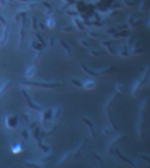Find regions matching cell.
Masks as SVG:
<instances>
[{"label": "cell", "instance_id": "obj_46", "mask_svg": "<svg viewBox=\"0 0 150 168\" xmlns=\"http://www.w3.org/2000/svg\"><path fill=\"white\" fill-rule=\"evenodd\" d=\"M48 44H49V46L51 48L54 47V45H55V38L53 36H51V37L48 38Z\"/></svg>", "mask_w": 150, "mask_h": 168}, {"label": "cell", "instance_id": "obj_40", "mask_svg": "<svg viewBox=\"0 0 150 168\" xmlns=\"http://www.w3.org/2000/svg\"><path fill=\"white\" fill-rule=\"evenodd\" d=\"M55 154L47 155V157L43 158L41 159V162H47V161H51L52 159H54V158H55Z\"/></svg>", "mask_w": 150, "mask_h": 168}, {"label": "cell", "instance_id": "obj_18", "mask_svg": "<svg viewBox=\"0 0 150 168\" xmlns=\"http://www.w3.org/2000/svg\"><path fill=\"white\" fill-rule=\"evenodd\" d=\"M113 70H114V68L112 67H106L97 70L96 72H97L98 76H107V75L111 74Z\"/></svg>", "mask_w": 150, "mask_h": 168}, {"label": "cell", "instance_id": "obj_3", "mask_svg": "<svg viewBox=\"0 0 150 168\" xmlns=\"http://www.w3.org/2000/svg\"><path fill=\"white\" fill-rule=\"evenodd\" d=\"M126 138V133L124 132H120L119 134H117L115 137L112 138L109 143H108V145H107V152L110 155H112L113 154V149H114V146L116 145H118L119 143H120L122 140H124Z\"/></svg>", "mask_w": 150, "mask_h": 168}, {"label": "cell", "instance_id": "obj_8", "mask_svg": "<svg viewBox=\"0 0 150 168\" xmlns=\"http://www.w3.org/2000/svg\"><path fill=\"white\" fill-rule=\"evenodd\" d=\"M25 33H26V16H23L20 19V29L18 33V48L21 46L24 39H25Z\"/></svg>", "mask_w": 150, "mask_h": 168}, {"label": "cell", "instance_id": "obj_48", "mask_svg": "<svg viewBox=\"0 0 150 168\" xmlns=\"http://www.w3.org/2000/svg\"><path fill=\"white\" fill-rule=\"evenodd\" d=\"M139 10H140V12H143L145 11V3H144V1L140 2V4L139 5Z\"/></svg>", "mask_w": 150, "mask_h": 168}, {"label": "cell", "instance_id": "obj_25", "mask_svg": "<svg viewBox=\"0 0 150 168\" xmlns=\"http://www.w3.org/2000/svg\"><path fill=\"white\" fill-rule=\"evenodd\" d=\"M73 23H74L75 26L78 30L81 31V32L84 31V25H83V23L80 19H78V18H73Z\"/></svg>", "mask_w": 150, "mask_h": 168}, {"label": "cell", "instance_id": "obj_12", "mask_svg": "<svg viewBox=\"0 0 150 168\" xmlns=\"http://www.w3.org/2000/svg\"><path fill=\"white\" fill-rule=\"evenodd\" d=\"M52 116H53V110L50 109H47L41 112V124L44 127L47 126V122L52 119Z\"/></svg>", "mask_w": 150, "mask_h": 168}, {"label": "cell", "instance_id": "obj_5", "mask_svg": "<svg viewBox=\"0 0 150 168\" xmlns=\"http://www.w3.org/2000/svg\"><path fill=\"white\" fill-rule=\"evenodd\" d=\"M141 24V20L139 18H136L134 15H128L126 18V26L128 29L131 30H135L138 28Z\"/></svg>", "mask_w": 150, "mask_h": 168}, {"label": "cell", "instance_id": "obj_10", "mask_svg": "<svg viewBox=\"0 0 150 168\" xmlns=\"http://www.w3.org/2000/svg\"><path fill=\"white\" fill-rule=\"evenodd\" d=\"M21 93H22V95H23L24 98L26 99V101H27V105H28V107L30 108V109H33V110H36V111H41V110H42V109H41V108L40 107V106H38V105L34 104V103H33L32 102L30 96L28 95V94L27 93V91H26V90H21Z\"/></svg>", "mask_w": 150, "mask_h": 168}, {"label": "cell", "instance_id": "obj_33", "mask_svg": "<svg viewBox=\"0 0 150 168\" xmlns=\"http://www.w3.org/2000/svg\"><path fill=\"white\" fill-rule=\"evenodd\" d=\"M47 26L50 29H54L55 26V21L54 18H49L47 21Z\"/></svg>", "mask_w": 150, "mask_h": 168}, {"label": "cell", "instance_id": "obj_7", "mask_svg": "<svg viewBox=\"0 0 150 168\" xmlns=\"http://www.w3.org/2000/svg\"><path fill=\"white\" fill-rule=\"evenodd\" d=\"M146 83L139 77L133 83L132 87H131V95L133 97H136L139 94L140 90L143 88V86L145 85Z\"/></svg>", "mask_w": 150, "mask_h": 168}, {"label": "cell", "instance_id": "obj_6", "mask_svg": "<svg viewBox=\"0 0 150 168\" xmlns=\"http://www.w3.org/2000/svg\"><path fill=\"white\" fill-rule=\"evenodd\" d=\"M113 153H115V155L117 156V158L120 159L123 163H125V164H126L127 166H129V167H137V165L135 164L134 162L131 159V158H127L126 156H125L123 153L120 152L119 149H113Z\"/></svg>", "mask_w": 150, "mask_h": 168}, {"label": "cell", "instance_id": "obj_36", "mask_svg": "<svg viewBox=\"0 0 150 168\" xmlns=\"http://www.w3.org/2000/svg\"><path fill=\"white\" fill-rule=\"evenodd\" d=\"M41 57H42V52H38L37 54H36L35 57H34V60L33 61V64H37L39 61H41Z\"/></svg>", "mask_w": 150, "mask_h": 168}, {"label": "cell", "instance_id": "obj_42", "mask_svg": "<svg viewBox=\"0 0 150 168\" xmlns=\"http://www.w3.org/2000/svg\"><path fill=\"white\" fill-rule=\"evenodd\" d=\"M35 36H36V38L38 39V40H39V42L42 45V46H44V48H45L46 46H47V44H46V42H45V40L42 39V37L39 34V33H36L35 34Z\"/></svg>", "mask_w": 150, "mask_h": 168}, {"label": "cell", "instance_id": "obj_11", "mask_svg": "<svg viewBox=\"0 0 150 168\" xmlns=\"http://www.w3.org/2000/svg\"><path fill=\"white\" fill-rule=\"evenodd\" d=\"M129 54H130V56H134V57L140 56L142 54H144V49L136 43L133 46L129 47Z\"/></svg>", "mask_w": 150, "mask_h": 168}, {"label": "cell", "instance_id": "obj_26", "mask_svg": "<svg viewBox=\"0 0 150 168\" xmlns=\"http://www.w3.org/2000/svg\"><path fill=\"white\" fill-rule=\"evenodd\" d=\"M59 41H60V44L61 45V46L63 47V49L65 50V53H66L67 56H68L69 58H70V57H71V49H70V47L66 44L65 41H63V40H60Z\"/></svg>", "mask_w": 150, "mask_h": 168}, {"label": "cell", "instance_id": "obj_55", "mask_svg": "<svg viewBox=\"0 0 150 168\" xmlns=\"http://www.w3.org/2000/svg\"><path fill=\"white\" fill-rule=\"evenodd\" d=\"M45 12H46V14H47V15H51L53 12H52V10H51V9H48L47 11H46Z\"/></svg>", "mask_w": 150, "mask_h": 168}, {"label": "cell", "instance_id": "obj_58", "mask_svg": "<svg viewBox=\"0 0 150 168\" xmlns=\"http://www.w3.org/2000/svg\"><path fill=\"white\" fill-rule=\"evenodd\" d=\"M37 5H38L37 4H29V8H31V9H32V8H34V7H36Z\"/></svg>", "mask_w": 150, "mask_h": 168}, {"label": "cell", "instance_id": "obj_59", "mask_svg": "<svg viewBox=\"0 0 150 168\" xmlns=\"http://www.w3.org/2000/svg\"><path fill=\"white\" fill-rule=\"evenodd\" d=\"M0 4L4 6V0H0Z\"/></svg>", "mask_w": 150, "mask_h": 168}, {"label": "cell", "instance_id": "obj_1", "mask_svg": "<svg viewBox=\"0 0 150 168\" xmlns=\"http://www.w3.org/2000/svg\"><path fill=\"white\" fill-rule=\"evenodd\" d=\"M148 103H149V99L148 97H146L144 100L141 101L139 109H138V117L136 120L135 123V131L136 134L138 136V138L140 139H143V123H144V117H145V112L147 109L148 106Z\"/></svg>", "mask_w": 150, "mask_h": 168}, {"label": "cell", "instance_id": "obj_28", "mask_svg": "<svg viewBox=\"0 0 150 168\" xmlns=\"http://www.w3.org/2000/svg\"><path fill=\"white\" fill-rule=\"evenodd\" d=\"M27 12H25V11H21V12H18L17 14L15 15L14 17V20H15V22L17 23H18V22H20V19H21V18L23 17V16H27Z\"/></svg>", "mask_w": 150, "mask_h": 168}, {"label": "cell", "instance_id": "obj_43", "mask_svg": "<svg viewBox=\"0 0 150 168\" xmlns=\"http://www.w3.org/2000/svg\"><path fill=\"white\" fill-rule=\"evenodd\" d=\"M89 54L93 57H98L99 56V52L97 51V50H94V49H90L89 51Z\"/></svg>", "mask_w": 150, "mask_h": 168}, {"label": "cell", "instance_id": "obj_39", "mask_svg": "<svg viewBox=\"0 0 150 168\" xmlns=\"http://www.w3.org/2000/svg\"><path fill=\"white\" fill-rule=\"evenodd\" d=\"M32 27H33V30L36 31L38 29V24H37V19L35 17H33L32 18Z\"/></svg>", "mask_w": 150, "mask_h": 168}, {"label": "cell", "instance_id": "obj_49", "mask_svg": "<svg viewBox=\"0 0 150 168\" xmlns=\"http://www.w3.org/2000/svg\"><path fill=\"white\" fill-rule=\"evenodd\" d=\"M20 151H21V148H20V146H19V145H18L17 147H15V148H13V152L14 154H18V153L20 152Z\"/></svg>", "mask_w": 150, "mask_h": 168}, {"label": "cell", "instance_id": "obj_47", "mask_svg": "<svg viewBox=\"0 0 150 168\" xmlns=\"http://www.w3.org/2000/svg\"><path fill=\"white\" fill-rule=\"evenodd\" d=\"M25 167H32V168H41L40 166H38V165H35V164H31V163H24L23 164Z\"/></svg>", "mask_w": 150, "mask_h": 168}, {"label": "cell", "instance_id": "obj_16", "mask_svg": "<svg viewBox=\"0 0 150 168\" xmlns=\"http://www.w3.org/2000/svg\"><path fill=\"white\" fill-rule=\"evenodd\" d=\"M8 34H9V26L5 25L4 31H3V33H2V37L0 39V46H1L5 45V43L7 41V39H8Z\"/></svg>", "mask_w": 150, "mask_h": 168}, {"label": "cell", "instance_id": "obj_9", "mask_svg": "<svg viewBox=\"0 0 150 168\" xmlns=\"http://www.w3.org/2000/svg\"><path fill=\"white\" fill-rule=\"evenodd\" d=\"M5 123H6V127L9 129H15L18 126V116L17 114L14 115H9L6 117L5 120Z\"/></svg>", "mask_w": 150, "mask_h": 168}, {"label": "cell", "instance_id": "obj_13", "mask_svg": "<svg viewBox=\"0 0 150 168\" xmlns=\"http://www.w3.org/2000/svg\"><path fill=\"white\" fill-rule=\"evenodd\" d=\"M100 45L103 47H105L109 54H111V55H115L116 54V52H115V50H114V48L112 46V41L107 40H101Z\"/></svg>", "mask_w": 150, "mask_h": 168}, {"label": "cell", "instance_id": "obj_56", "mask_svg": "<svg viewBox=\"0 0 150 168\" xmlns=\"http://www.w3.org/2000/svg\"><path fill=\"white\" fill-rule=\"evenodd\" d=\"M147 27L150 29V16L149 18V19H148V21H147Z\"/></svg>", "mask_w": 150, "mask_h": 168}, {"label": "cell", "instance_id": "obj_23", "mask_svg": "<svg viewBox=\"0 0 150 168\" xmlns=\"http://www.w3.org/2000/svg\"><path fill=\"white\" fill-rule=\"evenodd\" d=\"M71 157H73V153H66V154L63 156V158H61V159L60 160V162H59V167H62V166H63V165H65L67 162H69Z\"/></svg>", "mask_w": 150, "mask_h": 168}, {"label": "cell", "instance_id": "obj_50", "mask_svg": "<svg viewBox=\"0 0 150 168\" xmlns=\"http://www.w3.org/2000/svg\"><path fill=\"white\" fill-rule=\"evenodd\" d=\"M22 118L25 120V122H27V123L29 122V117H28V115H27V114L22 115Z\"/></svg>", "mask_w": 150, "mask_h": 168}, {"label": "cell", "instance_id": "obj_30", "mask_svg": "<svg viewBox=\"0 0 150 168\" xmlns=\"http://www.w3.org/2000/svg\"><path fill=\"white\" fill-rule=\"evenodd\" d=\"M11 85H12V82H11V81H6V82H4V83L2 85V87L0 88V96L5 92V90H6Z\"/></svg>", "mask_w": 150, "mask_h": 168}, {"label": "cell", "instance_id": "obj_14", "mask_svg": "<svg viewBox=\"0 0 150 168\" xmlns=\"http://www.w3.org/2000/svg\"><path fill=\"white\" fill-rule=\"evenodd\" d=\"M118 55L120 56V58L123 59H127L130 57V54H129V47L127 46H121L118 50Z\"/></svg>", "mask_w": 150, "mask_h": 168}, {"label": "cell", "instance_id": "obj_54", "mask_svg": "<svg viewBox=\"0 0 150 168\" xmlns=\"http://www.w3.org/2000/svg\"><path fill=\"white\" fill-rule=\"evenodd\" d=\"M67 14H68V15H71V16L77 15V13L75 12H67Z\"/></svg>", "mask_w": 150, "mask_h": 168}, {"label": "cell", "instance_id": "obj_35", "mask_svg": "<svg viewBox=\"0 0 150 168\" xmlns=\"http://www.w3.org/2000/svg\"><path fill=\"white\" fill-rule=\"evenodd\" d=\"M28 129H24L23 131H22V132H21V137L24 138V140L25 141H27L28 140V138H29V134H28Z\"/></svg>", "mask_w": 150, "mask_h": 168}, {"label": "cell", "instance_id": "obj_41", "mask_svg": "<svg viewBox=\"0 0 150 168\" xmlns=\"http://www.w3.org/2000/svg\"><path fill=\"white\" fill-rule=\"evenodd\" d=\"M116 32V28H112V27H107L105 29V32L107 35H112L114 32Z\"/></svg>", "mask_w": 150, "mask_h": 168}, {"label": "cell", "instance_id": "obj_15", "mask_svg": "<svg viewBox=\"0 0 150 168\" xmlns=\"http://www.w3.org/2000/svg\"><path fill=\"white\" fill-rule=\"evenodd\" d=\"M82 121L83 123L87 126V128H88V130H89V132H90V137L92 138H96V134H95V129H94V125H93V123L92 122L90 121V119H88V118H85V117H83V119H82Z\"/></svg>", "mask_w": 150, "mask_h": 168}, {"label": "cell", "instance_id": "obj_2", "mask_svg": "<svg viewBox=\"0 0 150 168\" xmlns=\"http://www.w3.org/2000/svg\"><path fill=\"white\" fill-rule=\"evenodd\" d=\"M118 93H113L111 95V96L106 100L105 102V105H104V109H105V116L107 117V121H108V123H109V126L110 128L114 131H118V127L116 125V123L114 122V119H113V117H112V111H111V107H112V103L116 100L117 96H118Z\"/></svg>", "mask_w": 150, "mask_h": 168}, {"label": "cell", "instance_id": "obj_20", "mask_svg": "<svg viewBox=\"0 0 150 168\" xmlns=\"http://www.w3.org/2000/svg\"><path fill=\"white\" fill-rule=\"evenodd\" d=\"M80 67H81V68L83 69V71L85 73V74H87L90 77H98V75H97V72L96 71H93V70H90V68H88L84 64H83V63H81L80 64Z\"/></svg>", "mask_w": 150, "mask_h": 168}, {"label": "cell", "instance_id": "obj_4", "mask_svg": "<svg viewBox=\"0 0 150 168\" xmlns=\"http://www.w3.org/2000/svg\"><path fill=\"white\" fill-rule=\"evenodd\" d=\"M22 84L27 86H34L39 88H46V89H55L58 86H60L61 83H41V82H33L29 81H22Z\"/></svg>", "mask_w": 150, "mask_h": 168}, {"label": "cell", "instance_id": "obj_38", "mask_svg": "<svg viewBox=\"0 0 150 168\" xmlns=\"http://www.w3.org/2000/svg\"><path fill=\"white\" fill-rule=\"evenodd\" d=\"M78 43L83 47H84V48H88L90 46L89 43L85 40H83V39H78Z\"/></svg>", "mask_w": 150, "mask_h": 168}, {"label": "cell", "instance_id": "obj_51", "mask_svg": "<svg viewBox=\"0 0 150 168\" xmlns=\"http://www.w3.org/2000/svg\"><path fill=\"white\" fill-rule=\"evenodd\" d=\"M0 22H1V24L2 25H4V26H5L6 25V21H5V18L3 17L2 15H0Z\"/></svg>", "mask_w": 150, "mask_h": 168}, {"label": "cell", "instance_id": "obj_32", "mask_svg": "<svg viewBox=\"0 0 150 168\" xmlns=\"http://www.w3.org/2000/svg\"><path fill=\"white\" fill-rule=\"evenodd\" d=\"M61 109L60 106H58V107L55 108V109L53 111L52 119H57V118H58V117L60 116V114H61Z\"/></svg>", "mask_w": 150, "mask_h": 168}, {"label": "cell", "instance_id": "obj_21", "mask_svg": "<svg viewBox=\"0 0 150 168\" xmlns=\"http://www.w3.org/2000/svg\"><path fill=\"white\" fill-rule=\"evenodd\" d=\"M125 40H126V44L128 47H131V46H133L134 44L137 43V39L134 35H130L129 34Z\"/></svg>", "mask_w": 150, "mask_h": 168}, {"label": "cell", "instance_id": "obj_31", "mask_svg": "<svg viewBox=\"0 0 150 168\" xmlns=\"http://www.w3.org/2000/svg\"><path fill=\"white\" fill-rule=\"evenodd\" d=\"M114 88H115V91H116V93H118V94H123V92H124V86H123L121 83H120V82L115 83Z\"/></svg>", "mask_w": 150, "mask_h": 168}, {"label": "cell", "instance_id": "obj_57", "mask_svg": "<svg viewBox=\"0 0 150 168\" xmlns=\"http://www.w3.org/2000/svg\"><path fill=\"white\" fill-rule=\"evenodd\" d=\"M39 26H40V27H41V30H45V26H44L42 23H40V25H39Z\"/></svg>", "mask_w": 150, "mask_h": 168}, {"label": "cell", "instance_id": "obj_44", "mask_svg": "<svg viewBox=\"0 0 150 168\" xmlns=\"http://www.w3.org/2000/svg\"><path fill=\"white\" fill-rule=\"evenodd\" d=\"M102 132H103V134L105 135V136H110V134H111L110 130H109V127H107V126L103 127V129H102Z\"/></svg>", "mask_w": 150, "mask_h": 168}, {"label": "cell", "instance_id": "obj_52", "mask_svg": "<svg viewBox=\"0 0 150 168\" xmlns=\"http://www.w3.org/2000/svg\"><path fill=\"white\" fill-rule=\"evenodd\" d=\"M36 125H37V123H32V125L29 127V131H33V130L36 128Z\"/></svg>", "mask_w": 150, "mask_h": 168}, {"label": "cell", "instance_id": "obj_19", "mask_svg": "<svg viewBox=\"0 0 150 168\" xmlns=\"http://www.w3.org/2000/svg\"><path fill=\"white\" fill-rule=\"evenodd\" d=\"M86 145H87V140L85 139L78 147H77V149L75 150V152L74 153H73V158L75 159V158H76L80 154H81V153L83 152V150L85 148V146H86Z\"/></svg>", "mask_w": 150, "mask_h": 168}, {"label": "cell", "instance_id": "obj_34", "mask_svg": "<svg viewBox=\"0 0 150 168\" xmlns=\"http://www.w3.org/2000/svg\"><path fill=\"white\" fill-rule=\"evenodd\" d=\"M88 36L91 38V39H93V40H98V38H99V35H98V33L97 32H95V31H90L89 32H88Z\"/></svg>", "mask_w": 150, "mask_h": 168}, {"label": "cell", "instance_id": "obj_45", "mask_svg": "<svg viewBox=\"0 0 150 168\" xmlns=\"http://www.w3.org/2000/svg\"><path fill=\"white\" fill-rule=\"evenodd\" d=\"M61 31H62L63 32H70L73 31V28H72L71 26H63V27L61 28Z\"/></svg>", "mask_w": 150, "mask_h": 168}, {"label": "cell", "instance_id": "obj_17", "mask_svg": "<svg viewBox=\"0 0 150 168\" xmlns=\"http://www.w3.org/2000/svg\"><path fill=\"white\" fill-rule=\"evenodd\" d=\"M96 87H97L96 81H92V80H88V81H86L84 83H83V88H82V89H83L84 90L90 91V90H95Z\"/></svg>", "mask_w": 150, "mask_h": 168}, {"label": "cell", "instance_id": "obj_22", "mask_svg": "<svg viewBox=\"0 0 150 168\" xmlns=\"http://www.w3.org/2000/svg\"><path fill=\"white\" fill-rule=\"evenodd\" d=\"M138 157H139V158H140L141 161H143L145 164H147L148 166H150V157L148 154L143 153H138Z\"/></svg>", "mask_w": 150, "mask_h": 168}, {"label": "cell", "instance_id": "obj_24", "mask_svg": "<svg viewBox=\"0 0 150 168\" xmlns=\"http://www.w3.org/2000/svg\"><path fill=\"white\" fill-rule=\"evenodd\" d=\"M31 47L37 52H42L43 49H44V46H42L39 41H32L31 42Z\"/></svg>", "mask_w": 150, "mask_h": 168}, {"label": "cell", "instance_id": "obj_37", "mask_svg": "<svg viewBox=\"0 0 150 168\" xmlns=\"http://www.w3.org/2000/svg\"><path fill=\"white\" fill-rule=\"evenodd\" d=\"M70 83L73 84L75 87H77V88H83V83L80 82V81H77V80H75V79H71V80H70Z\"/></svg>", "mask_w": 150, "mask_h": 168}, {"label": "cell", "instance_id": "obj_53", "mask_svg": "<svg viewBox=\"0 0 150 168\" xmlns=\"http://www.w3.org/2000/svg\"><path fill=\"white\" fill-rule=\"evenodd\" d=\"M146 84L149 86L150 88V71H149V76L147 78V81H146Z\"/></svg>", "mask_w": 150, "mask_h": 168}, {"label": "cell", "instance_id": "obj_29", "mask_svg": "<svg viewBox=\"0 0 150 168\" xmlns=\"http://www.w3.org/2000/svg\"><path fill=\"white\" fill-rule=\"evenodd\" d=\"M34 75H35V68L33 67H31L27 70V72L25 74V77L26 78H31V77L33 76Z\"/></svg>", "mask_w": 150, "mask_h": 168}, {"label": "cell", "instance_id": "obj_27", "mask_svg": "<svg viewBox=\"0 0 150 168\" xmlns=\"http://www.w3.org/2000/svg\"><path fill=\"white\" fill-rule=\"evenodd\" d=\"M93 158H94V159H95V161L97 162V164H98V167L100 168H103L104 167V164H103V160H102V158L97 154V153H93Z\"/></svg>", "mask_w": 150, "mask_h": 168}]
</instances>
